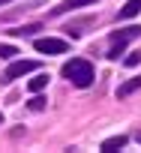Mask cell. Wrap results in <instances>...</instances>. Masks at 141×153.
Segmentation results:
<instances>
[{"mask_svg":"<svg viewBox=\"0 0 141 153\" xmlns=\"http://www.w3.org/2000/svg\"><path fill=\"white\" fill-rule=\"evenodd\" d=\"M60 75H63L69 84H75V87H90V84H93V66H90V60H84V57L66 60L63 69H60Z\"/></svg>","mask_w":141,"mask_h":153,"instance_id":"cell-1","label":"cell"},{"mask_svg":"<svg viewBox=\"0 0 141 153\" xmlns=\"http://www.w3.org/2000/svg\"><path fill=\"white\" fill-rule=\"evenodd\" d=\"M141 36V27H123V30H117V33H111V51H108V60H120V54H123V48L132 42V39H138Z\"/></svg>","mask_w":141,"mask_h":153,"instance_id":"cell-2","label":"cell"},{"mask_svg":"<svg viewBox=\"0 0 141 153\" xmlns=\"http://www.w3.org/2000/svg\"><path fill=\"white\" fill-rule=\"evenodd\" d=\"M36 69H39L36 60H15V63H9V69L3 72V81H15V78H21V75H27V72H36Z\"/></svg>","mask_w":141,"mask_h":153,"instance_id":"cell-3","label":"cell"},{"mask_svg":"<svg viewBox=\"0 0 141 153\" xmlns=\"http://www.w3.org/2000/svg\"><path fill=\"white\" fill-rule=\"evenodd\" d=\"M33 45H36V51H39V54H63V51L69 48V45H66L63 39H54V36H45V39H36Z\"/></svg>","mask_w":141,"mask_h":153,"instance_id":"cell-4","label":"cell"},{"mask_svg":"<svg viewBox=\"0 0 141 153\" xmlns=\"http://www.w3.org/2000/svg\"><path fill=\"white\" fill-rule=\"evenodd\" d=\"M96 0H63V3L54 9L57 15H63V12H72V9H81V6H93Z\"/></svg>","mask_w":141,"mask_h":153,"instance_id":"cell-5","label":"cell"},{"mask_svg":"<svg viewBox=\"0 0 141 153\" xmlns=\"http://www.w3.org/2000/svg\"><path fill=\"white\" fill-rule=\"evenodd\" d=\"M135 90H141V78H129V81H123V84L117 87V96L126 99V96H132Z\"/></svg>","mask_w":141,"mask_h":153,"instance_id":"cell-6","label":"cell"},{"mask_svg":"<svg viewBox=\"0 0 141 153\" xmlns=\"http://www.w3.org/2000/svg\"><path fill=\"white\" fill-rule=\"evenodd\" d=\"M126 135H114V138H105L102 141V150H120V147H126Z\"/></svg>","mask_w":141,"mask_h":153,"instance_id":"cell-7","label":"cell"},{"mask_svg":"<svg viewBox=\"0 0 141 153\" xmlns=\"http://www.w3.org/2000/svg\"><path fill=\"white\" fill-rule=\"evenodd\" d=\"M141 12V0H129V3L120 9V18H135Z\"/></svg>","mask_w":141,"mask_h":153,"instance_id":"cell-8","label":"cell"},{"mask_svg":"<svg viewBox=\"0 0 141 153\" xmlns=\"http://www.w3.org/2000/svg\"><path fill=\"white\" fill-rule=\"evenodd\" d=\"M45 84H48V75H36V78H30V93H39V90H45Z\"/></svg>","mask_w":141,"mask_h":153,"instance_id":"cell-9","label":"cell"},{"mask_svg":"<svg viewBox=\"0 0 141 153\" xmlns=\"http://www.w3.org/2000/svg\"><path fill=\"white\" fill-rule=\"evenodd\" d=\"M36 30H42L39 24H24V27H18V30H12L15 36H36Z\"/></svg>","mask_w":141,"mask_h":153,"instance_id":"cell-10","label":"cell"},{"mask_svg":"<svg viewBox=\"0 0 141 153\" xmlns=\"http://www.w3.org/2000/svg\"><path fill=\"white\" fill-rule=\"evenodd\" d=\"M15 54H18L15 45H0V60H9V57H15Z\"/></svg>","mask_w":141,"mask_h":153,"instance_id":"cell-11","label":"cell"},{"mask_svg":"<svg viewBox=\"0 0 141 153\" xmlns=\"http://www.w3.org/2000/svg\"><path fill=\"white\" fill-rule=\"evenodd\" d=\"M123 63H126L129 69H132V66H138V63H141V51H132V54H129V57H126Z\"/></svg>","mask_w":141,"mask_h":153,"instance_id":"cell-12","label":"cell"},{"mask_svg":"<svg viewBox=\"0 0 141 153\" xmlns=\"http://www.w3.org/2000/svg\"><path fill=\"white\" fill-rule=\"evenodd\" d=\"M42 105H45V99H42V96H33V102H30V108H33V111H42Z\"/></svg>","mask_w":141,"mask_h":153,"instance_id":"cell-13","label":"cell"},{"mask_svg":"<svg viewBox=\"0 0 141 153\" xmlns=\"http://www.w3.org/2000/svg\"><path fill=\"white\" fill-rule=\"evenodd\" d=\"M3 3H9V0H0V6H3Z\"/></svg>","mask_w":141,"mask_h":153,"instance_id":"cell-14","label":"cell"},{"mask_svg":"<svg viewBox=\"0 0 141 153\" xmlns=\"http://www.w3.org/2000/svg\"><path fill=\"white\" fill-rule=\"evenodd\" d=\"M0 126H3V114H0Z\"/></svg>","mask_w":141,"mask_h":153,"instance_id":"cell-15","label":"cell"},{"mask_svg":"<svg viewBox=\"0 0 141 153\" xmlns=\"http://www.w3.org/2000/svg\"><path fill=\"white\" fill-rule=\"evenodd\" d=\"M138 141H141V135H138Z\"/></svg>","mask_w":141,"mask_h":153,"instance_id":"cell-16","label":"cell"}]
</instances>
